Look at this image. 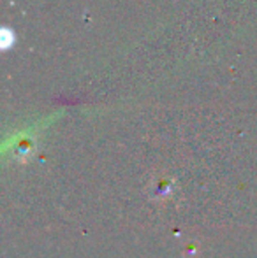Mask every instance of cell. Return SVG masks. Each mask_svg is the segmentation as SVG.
<instances>
[{"label": "cell", "instance_id": "cell-1", "mask_svg": "<svg viewBox=\"0 0 257 258\" xmlns=\"http://www.w3.org/2000/svg\"><path fill=\"white\" fill-rule=\"evenodd\" d=\"M171 194V184L168 183V181H164V183L161 184H155V195L157 197H161V195H169Z\"/></svg>", "mask_w": 257, "mask_h": 258}]
</instances>
